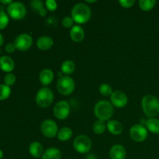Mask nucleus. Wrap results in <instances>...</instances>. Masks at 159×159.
<instances>
[{"mask_svg": "<svg viewBox=\"0 0 159 159\" xmlns=\"http://www.w3.org/2000/svg\"><path fill=\"white\" fill-rule=\"evenodd\" d=\"M0 2L2 3V4H5V5H10L11 3L12 2V0H0Z\"/></svg>", "mask_w": 159, "mask_h": 159, "instance_id": "obj_36", "label": "nucleus"}, {"mask_svg": "<svg viewBox=\"0 0 159 159\" xmlns=\"http://www.w3.org/2000/svg\"><path fill=\"white\" fill-rule=\"evenodd\" d=\"M30 5L31 7L35 11H37V12L43 7V2H41L40 0H34V1H31Z\"/></svg>", "mask_w": 159, "mask_h": 159, "instance_id": "obj_32", "label": "nucleus"}, {"mask_svg": "<svg viewBox=\"0 0 159 159\" xmlns=\"http://www.w3.org/2000/svg\"><path fill=\"white\" fill-rule=\"evenodd\" d=\"M158 159H159V158H158Z\"/></svg>", "mask_w": 159, "mask_h": 159, "instance_id": "obj_40", "label": "nucleus"}, {"mask_svg": "<svg viewBox=\"0 0 159 159\" xmlns=\"http://www.w3.org/2000/svg\"><path fill=\"white\" fill-rule=\"evenodd\" d=\"M54 44V40L48 36H42L37 41V46L41 51H48L51 49Z\"/></svg>", "mask_w": 159, "mask_h": 159, "instance_id": "obj_17", "label": "nucleus"}, {"mask_svg": "<svg viewBox=\"0 0 159 159\" xmlns=\"http://www.w3.org/2000/svg\"><path fill=\"white\" fill-rule=\"evenodd\" d=\"M3 42H4V38H3V36L0 34V47L2 45Z\"/></svg>", "mask_w": 159, "mask_h": 159, "instance_id": "obj_37", "label": "nucleus"}, {"mask_svg": "<svg viewBox=\"0 0 159 159\" xmlns=\"http://www.w3.org/2000/svg\"><path fill=\"white\" fill-rule=\"evenodd\" d=\"M9 16L3 11H1L0 12V30L6 28L9 23Z\"/></svg>", "mask_w": 159, "mask_h": 159, "instance_id": "obj_28", "label": "nucleus"}, {"mask_svg": "<svg viewBox=\"0 0 159 159\" xmlns=\"http://www.w3.org/2000/svg\"><path fill=\"white\" fill-rule=\"evenodd\" d=\"M106 128H107V125L105 124L104 121L100 120H96L93 125V130L96 134H103Z\"/></svg>", "mask_w": 159, "mask_h": 159, "instance_id": "obj_25", "label": "nucleus"}, {"mask_svg": "<svg viewBox=\"0 0 159 159\" xmlns=\"http://www.w3.org/2000/svg\"><path fill=\"white\" fill-rule=\"evenodd\" d=\"M41 159H61V152L57 148H50L44 151Z\"/></svg>", "mask_w": 159, "mask_h": 159, "instance_id": "obj_20", "label": "nucleus"}, {"mask_svg": "<svg viewBox=\"0 0 159 159\" xmlns=\"http://www.w3.org/2000/svg\"><path fill=\"white\" fill-rule=\"evenodd\" d=\"M113 106L107 100L99 101L94 107V113L96 117L102 121L109 120L113 115Z\"/></svg>", "mask_w": 159, "mask_h": 159, "instance_id": "obj_3", "label": "nucleus"}, {"mask_svg": "<svg viewBox=\"0 0 159 159\" xmlns=\"http://www.w3.org/2000/svg\"><path fill=\"white\" fill-rule=\"evenodd\" d=\"M126 155L125 148L121 144H115L110 150V158L111 159H125Z\"/></svg>", "mask_w": 159, "mask_h": 159, "instance_id": "obj_13", "label": "nucleus"}, {"mask_svg": "<svg viewBox=\"0 0 159 159\" xmlns=\"http://www.w3.org/2000/svg\"><path fill=\"white\" fill-rule=\"evenodd\" d=\"M99 90L101 95L103 96H110L112 95V93H113L111 86L109 84L107 83H103L102 85H100Z\"/></svg>", "mask_w": 159, "mask_h": 159, "instance_id": "obj_27", "label": "nucleus"}, {"mask_svg": "<svg viewBox=\"0 0 159 159\" xmlns=\"http://www.w3.org/2000/svg\"><path fill=\"white\" fill-rule=\"evenodd\" d=\"M70 37H71V40L76 43L82 41L85 37V31H84L83 28L79 25L73 26L70 31Z\"/></svg>", "mask_w": 159, "mask_h": 159, "instance_id": "obj_15", "label": "nucleus"}, {"mask_svg": "<svg viewBox=\"0 0 159 159\" xmlns=\"http://www.w3.org/2000/svg\"><path fill=\"white\" fill-rule=\"evenodd\" d=\"M73 147L79 153L86 154L91 150L92 141L86 135H79L75 138Z\"/></svg>", "mask_w": 159, "mask_h": 159, "instance_id": "obj_6", "label": "nucleus"}, {"mask_svg": "<svg viewBox=\"0 0 159 159\" xmlns=\"http://www.w3.org/2000/svg\"><path fill=\"white\" fill-rule=\"evenodd\" d=\"M75 81L72 78L68 75H64L59 78L57 83V89L59 93L64 96L71 95L74 92Z\"/></svg>", "mask_w": 159, "mask_h": 159, "instance_id": "obj_5", "label": "nucleus"}, {"mask_svg": "<svg viewBox=\"0 0 159 159\" xmlns=\"http://www.w3.org/2000/svg\"><path fill=\"white\" fill-rule=\"evenodd\" d=\"M148 129L141 124H135L130 128V136L136 142H143L148 138Z\"/></svg>", "mask_w": 159, "mask_h": 159, "instance_id": "obj_8", "label": "nucleus"}, {"mask_svg": "<svg viewBox=\"0 0 159 159\" xmlns=\"http://www.w3.org/2000/svg\"><path fill=\"white\" fill-rule=\"evenodd\" d=\"M16 75L14 74H12V73H8L4 77L5 85H8V86H10V85H13L16 82Z\"/></svg>", "mask_w": 159, "mask_h": 159, "instance_id": "obj_29", "label": "nucleus"}, {"mask_svg": "<svg viewBox=\"0 0 159 159\" xmlns=\"http://www.w3.org/2000/svg\"><path fill=\"white\" fill-rule=\"evenodd\" d=\"M61 71L65 75H71L75 70V64L74 61L71 60H66L61 64Z\"/></svg>", "mask_w": 159, "mask_h": 159, "instance_id": "obj_23", "label": "nucleus"}, {"mask_svg": "<svg viewBox=\"0 0 159 159\" xmlns=\"http://www.w3.org/2000/svg\"><path fill=\"white\" fill-rule=\"evenodd\" d=\"M45 4H46L47 9L51 12H54L57 8V3L55 0H47Z\"/></svg>", "mask_w": 159, "mask_h": 159, "instance_id": "obj_30", "label": "nucleus"}, {"mask_svg": "<svg viewBox=\"0 0 159 159\" xmlns=\"http://www.w3.org/2000/svg\"><path fill=\"white\" fill-rule=\"evenodd\" d=\"M7 12L9 16L13 20H20L25 17L26 9L24 5L20 2H12L7 7Z\"/></svg>", "mask_w": 159, "mask_h": 159, "instance_id": "obj_7", "label": "nucleus"}, {"mask_svg": "<svg viewBox=\"0 0 159 159\" xmlns=\"http://www.w3.org/2000/svg\"><path fill=\"white\" fill-rule=\"evenodd\" d=\"M11 89L5 84H0V100H5L10 96Z\"/></svg>", "mask_w": 159, "mask_h": 159, "instance_id": "obj_26", "label": "nucleus"}, {"mask_svg": "<svg viewBox=\"0 0 159 159\" xmlns=\"http://www.w3.org/2000/svg\"><path fill=\"white\" fill-rule=\"evenodd\" d=\"M39 15L41 16H44L47 15V9H45L44 7H43L42 9H40V10L38 11Z\"/></svg>", "mask_w": 159, "mask_h": 159, "instance_id": "obj_35", "label": "nucleus"}, {"mask_svg": "<svg viewBox=\"0 0 159 159\" xmlns=\"http://www.w3.org/2000/svg\"><path fill=\"white\" fill-rule=\"evenodd\" d=\"M91 15V9L85 3H78L71 9V18L74 22L79 24L87 23Z\"/></svg>", "mask_w": 159, "mask_h": 159, "instance_id": "obj_2", "label": "nucleus"}, {"mask_svg": "<svg viewBox=\"0 0 159 159\" xmlns=\"http://www.w3.org/2000/svg\"><path fill=\"white\" fill-rule=\"evenodd\" d=\"M156 5L155 0H140L139 7L143 11H150L154 9Z\"/></svg>", "mask_w": 159, "mask_h": 159, "instance_id": "obj_24", "label": "nucleus"}, {"mask_svg": "<svg viewBox=\"0 0 159 159\" xmlns=\"http://www.w3.org/2000/svg\"><path fill=\"white\" fill-rule=\"evenodd\" d=\"M86 2H88V3H93V2H96V1H88V0H86Z\"/></svg>", "mask_w": 159, "mask_h": 159, "instance_id": "obj_39", "label": "nucleus"}, {"mask_svg": "<svg viewBox=\"0 0 159 159\" xmlns=\"http://www.w3.org/2000/svg\"><path fill=\"white\" fill-rule=\"evenodd\" d=\"M3 158V152L2 151L0 150V159H2Z\"/></svg>", "mask_w": 159, "mask_h": 159, "instance_id": "obj_38", "label": "nucleus"}, {"mask_svg": "<svg viewBox=\"0 0 159 159\" xmlns=\"http://www.w3.org/2000/svg\"><path fill=\"white\" fill-rule=\"evenodd\" d=\"M54 95L51 89L43 87L37 92L35 101L37 106L41 108H48L54 102Z\"/></svg>", "mask_w": 159, "mask_h": 159, "instance_id": "obj_4", "label": "nucleus"}, {"mask_svg": "<svg viewBox=\"0 0 159 159\" xmlns=\"http://www.w3.org/2000/svg\"><path fill=\"white\" fill-rule=\"evenodd\" d=\"M29 152L34 158H41L43 152V147L38 141H34L29 146Z\"/></svg>", "mask_w": 159, "mask_h": 159, "instance_id": "obj_18", "label": "nucleus"}, {"mask_svg": "<svg viewBox=\"0 0 159 159\" xmlns=\"http://www.w3.org/2000/svg\"><path fill=\"white\" fill-rule=\"evenodd\" d=\"M70 106L66 101H59L54 107V116L58 120H65L70 114Z\"/></svg>", "mask_w": 159, "mask_h": 159, "instance_id": "obj_11", "label": "nucleus"}, {"mask_svg": "<svg viewBox=\"0 0 159 159\" xmlns=\"http://www.w3.org/2000/svg\"><path fill=\"white\" fill-rule=\"evenodd\" d=\"M110 102L116 108H124L128 102V98L124 92L117 90L113 92L110 96Z\"/></svg>", "mask_w": 159, "mask_h": 159, "instance_id": "obj_12", "label": "nucleus"}, {"mask_svg": "<svg viewBox=\"0 0 159 159\" xmlns=\"http://www.w3.org/2000/svg\"><path fill=\"white\" fill-rule=\"evenodd\" d=\"M16 48L20 51H26L33 44V38L30 34H22L16 37L14 40Z\"/></svg>", "mask_w": 159, "mask_h": 159, "instance_id": "obj_10", "label": "nucleus"}, {"mask_svg": "<svg viewBox=\"0 0 159 159\" xmlns=\"http://www.w3.org/2000/svg\"><path fill=\"white\" fill-rule=\"evenodd\" d=\"M42 134L48 138H53L57 135L58 128L57 125L52 120H45L40 127Z\"/></svg>", "mask_w": 159, "mask_h": 159, "instance_id": "obj_9", "label": "nucleus"}, {"mask_svg": "<svg viewBox=\"0 0 159 159\" xmlns=\"http://www.w3.org/2000/svg\"><path fill=\"white\" fill-rule=\"evenodd\" d=\"M54 77V72L49 68H45L40 71V75H39V80L42 85L46 86V85H50L53 82Z\"/></svg>", "mask_w": 159, "mask_h": 159, "instance_id": "obj_16", "label": "nucleus"}, {"mask_svg": "<svg viewBox=\"0 0 159 159\" xmlns=\"http://www.w3.org/2000/svg\"><path fill=\"white\" fill-rule=\"evenodd\" d=\"M73 132L70 127H65L61 128L57 133V138L61 141H66L71 139L72 137Z\"/></svg>", "mask_w": 159, "mask_h": 159, "instance_id": "obj_22", "label": "nucleus"}, {"mask_svg": "<svg viewBox=\"0 0 159 159\" xmlns=\"http://www.w3.org/2000/svg\"><path fill=\"white\" fill-rule=\"evenodd\" d=\"M141 107L146 116L155 118L159 114V99L155 96L147 95L141 100Z\"/></svg>", "mask_w": 159, "mask_h": 159, "instance_id": "obj_1", "label": "nucleus"}, {"mask_svg": "<svg viewBox=\"0 0 159 159\" xmlns=\"http://www.w3.org/2000/svg\"><path fill=\"white\" fill-rule=\"evenodd\" d=\"M107 127L108 129L109 132L113 135H119L124 130V127L123 124L120 121L112 120H110L107 124Z\"/></svg>", "mask_w": 159, "mask_h": 159, "instance_id": "obj_19", "label": "nucleus"}, {"mask_svg": "<svg viewBox=\"0 0 159 159\" xmlns=\"http://www.w3.org/2000/svg\"><path fill=\"white\" fill-rule=\"evenodd\" d=\"M16 49V48L15 44L14 43H9L6 45V48H5V50H6V52L8 53H12L15 51V50Z\"/></svg>", "mask_w": 159, "mask_h": 159, "instance_id": "obj_34", "label": "nucleus"}, {"mask_svg": "<svg viewBox=\"0 0 159 159\" xmlns=\"http://www.w3.org/2000/svg\"><path fill=\"white\" fill-rule=\"evenodd\" d=\"M15 68V62L12 57L3 55L0 57V68L2 71L10 72Z\"/></svg>", "mask_w": 159, "mask_h": 159, "instance_id": "obj_14", "label": "nucleus"}, {"mask_svg": "<svg viewBox=\"0 0 159 159\" xmlns=\"http://www.w3.org/2000/svg\"><path fill=\"white\" fill-rule=\"evenodd\" d=\"M73 23H74V20H72L71 17L69 16H65L62 20V25L65 28H70L73 27Z\"/></svg>", "mask_w": 159, "mask_h": 159, "instance_id": "obj_31", "label": "nucleus"}, {"mask_svg": "<svg viewBox=\"0 0 159 159\" xmlns=\"http://www.w3.org/2000/svg\"><path fill=\"white\" fill-rule=\"evenodd\" d=\"M146 128L152 134H159V120L157 118H149L145 123Z\"/></svg>", "mask_w": 159, "mask_h": 159, "instance_id": "obj_21", "label": "nucleus"}, {"mask_svg": "<svg viewBox=\"0 0 159 159\" xmlns=\"http://www.w3.org/2000/svg\"><path fill=\"white\" fill-rule=\"evenodd\" d=\"M119 3L122 7L128 9V8L132 7L134 6L135 1L134 0H120V1H119Z\"/></svg>", "mask_w": 159, "mask_h": 159, "instance_id": "obj_33", "label": "nucleus"}]
</instances>
